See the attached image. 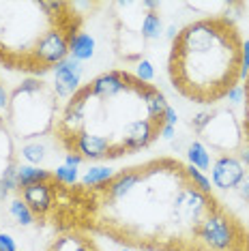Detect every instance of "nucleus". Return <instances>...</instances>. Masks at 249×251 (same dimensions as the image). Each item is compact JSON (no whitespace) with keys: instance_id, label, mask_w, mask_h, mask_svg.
I'll list each match as a JSON object with an SVG mask.
<instances>
[{"instance_id":"1","label":"nucleus","mask_w":249,"mask_h":251,"mask_svg":"<svg viewBox=\"0 0 249 251\" xmlns=\"http://www.w3.org/2000/svg\"><path fill=\"white\" fill-rule=\"evenodd\" d=\"M15 193L35 224L56 232H84L133 251H249V226L194 165L172 155L93 182L20 168Z\"/></svg>"},{"instance_id":"2","label":"nucleus","mask_w":249,"mask_h":251,"mask_svg":"<svg viewBox=\"0 0 249 251\" xmlns=\"http://www.w3.org/2000/svg\"><path fill=\"white\" fill-rule=\"evenodd\" d=\"M172 121L157 84L127 69H107L69 95L52 135L69 161H118L150 148Z\"/></svg>"},{"instance_id":"3","label":"nucleus","mask_w":249,"mask_h":251,"mask_svg":"<svg viewBox=\"0 0 249 251\" xmlns=\"http://www.w3.org/2000/svg\"><path fill=\"white\" fill-rule=\"evenodd\" d=\"M247 67V41L225 13L196 18L172 37L168 79L196 105H215L239 88Z\"/></svg>"},{"instance_id":"4","label":"nucleus","mask_w":249,"mask_h":251,"mask_svg":"<svg viewBox=\"0 0 249 251\" xmlns=\"http://www.w3.org/2000/svg\"><path fill=\"white\" fill-rule=\"evenodd\" d=\"M84 13L69 0H0V67L41 77L82 37Z\"/></svg>"},{"instance_id":"5","label":"nucleus","mask_w":249,"mask_h":251,"mask_svg":"<svg viewBox=\"0 0 249 251\" xmlns=\"http://www.w3.org/2000/svg\"><path fill=\"white\" fill-rule=\"evenodd\" d=\"M60 114V93L41 77H28L9 93L4 123L11 135L30 142L52 135Z\"/></svg>"},{"instance_id":"6","label":"nucleus","mask_w":249,"mask_h":251,"mask_svg":"<svg viewBox=\"0 0 249 251\" xmlns=\"http://www.w3.org/2000/svg\"><path fill=\"white\" fill-rule=\"evenodd\" d=\"M110 43L121 62H140L150 41L161 35L159 4L142 2H110Z\"/></svg>"},{"instance_id":"7","label":"nucleus","mask_w":249,"mask_h":251,"mask_svg":"<svg viewBox=\"0 0 249 251\" xmlns=\"http://www.w3.org/2000/svg\"><path fill=\"white\" fill-rule=\"evenodd\" d=\"M191 127L198 131L204 142L211 144L215 151H222L224 155H232L234 151L245 144L243 140V127L241 123L234 118L232 112H213V114H200Z\"/></svg>"},{"instance_id":"8","label":"nucleus","mask_w":249,"mask_h":251,"mask_svg":"<svg viewBox=\"0 0 249 251\" xmlns=\"http://www.w3.org/2000/svg\"><path fill=\"white\" fill-rule=\"evenodd\" d=\"M18 151L15 140L0 114V198L7 196L9 189L15 191L18 187Z\"/></svg>"},{"instance_id":"9","label":"nucleus","mask_w":249,"mask_h":251,"mask_svg":"<svg viewBox=\"0 0 249 251\" xmlns=\"http://www.w3.org/2000/svg\"><path fill=\"white\" fill-rule=\"evenodd\" d=\"M247 174V165L234 155H222L213 165V182L219 189H234Z\"/></svg>"},{"instance_id":"10","label":"nucleus","mask_w":249,"mask_h":251,"mask_svg":"<svg viewBox=\"0 0 249 251\" xmlns=\"http://www.w3.org/2000/svg\"><path fill=\"white\" fill-rule=\"evenodd\" d=\"M45 251H101L95 236L84 232H58Z\"/></svg>"},{"instance_id":"11","label":"nucleus","mask_w":249,"mask_h":251,"mask_svg":"<svg viewBox=\"0 0 249 251\" xmlns=\"http://www.w3.org/2000/svg\"><path fill=\"white\" fill-rule=\"evenodd\" d=\"M243 121H241V127H243V140H245V146L249 151V67H247V73H245V86H243Z\"/></svg>"},{"instance_id":"12","label":"nucleus","mask_w":249,"mask_h":251,"mask_svg":"<svg viewBox=\"0 0 249 251\" xmlns=\"http://www.w3.org/2000/svg\"><path fill=\"white\" fill-rule=\"evenodd\" d=\"M189 157H191V165L198 170H206L208 168V155H206V151H204V146L202 144H191V148H189Z\"/></svg>"},{"instance_id":"13","label":"nucleus","mask_w":249,"mask_h":251,"mask_svg":"<svg viewBox=\"0 0 249 251\" xmlns=\"http://www.w3.org/2000/svg\"><path fill=\"white\" fill-rule=\"evenodd\" d=\"M24 157L30 159V161H39V159H43V148H41V146H39V148L26 146V148H24Z\"/></svg>"},{"instance_id":"14","label":"nucleus","mask_w":249,"mask_h":251,"mask_svg":"<svg viewBox=\"0 0 249 251\" xmlns=\"http://www.w3.org/2000/svg\"><path fill=\"white\" fill-rule=\"evenodd\" d=\"M239 196L249 202V172L245 174V178H243V180H241V185H239Z\"/></svg>"},{"instance_id":"15","label":"nucleus","mask_w":249,"mask_h":251,"mask_svg":"<svg viewBox=\"0 0 249 251\" xmlns=\"http://www.w3.org/2000/svg\"><path fill=\"white\" fill-rule=\"evenodd\" d=\"M7 103H9V93L4 90L2 82H0V110H4V107H7Z\"/></svg>"}]
</instances>
